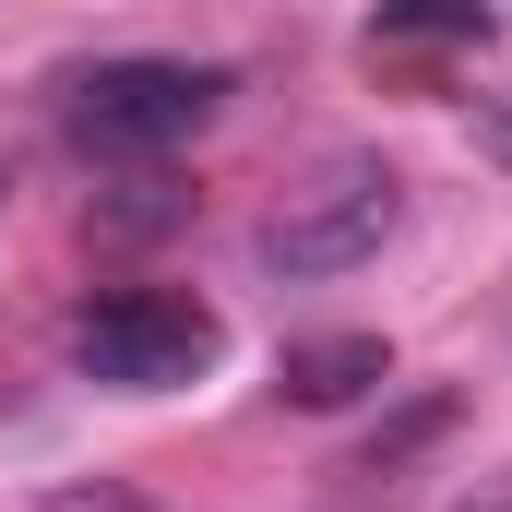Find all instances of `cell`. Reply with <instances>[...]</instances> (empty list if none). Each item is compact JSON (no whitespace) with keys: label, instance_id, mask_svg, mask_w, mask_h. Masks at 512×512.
I'll return each instance as SVG.
<instances>
[{"label":"cell","instance_id":"6da1fadb","mask_svg":"<svg viewBox=\"0 0 512 512\" xmlns=\"http://www.w3.org/2000/svg\"><path fill=\"white\" fill-rule=\"evenodd\" d=\"M405 227V179H393L382 155H334L310 191H286V215H262V274H286V286H322V274H358V262H382V239Z\"/></svg>","mask_w":512,"mask_h":512},{"label":"cell","instance_id":"7a4b0ae2","mask_svg":"<svg viewBox=\"0 0 512 512\" xmlns=\"http://www.w3.org/2000/svg\"><path fill=\"white\" fill-rule=\"evenodd\" d=\"M215 310L203 298H179V286H120V298H96L84 322H72V370L96 393H179L215 370Z\"/></svg>","mask_w":512,"mask_h":512},{"label":"cell","instance_id":"3957f363","mask_svg":"<svg viewBox=\"0 0 512 512\" xmlns=\"http://www.w3.org/2000/svg\"><path fill=\"white\" fill-rule=\"evenodd\" d=\"M215 96H227V72H203V60H108V72H84L72 84V108L60 131L84 143V155H167V143H191V131L215 120Z\"/></svg>","mask_w":512,"mask_h":512},{"label":"cell","instance_id":"277c9868","mask_svg":"<svg viewBox=\"0 0 512 512\" xmlns=\"http://www.w3.org/2000/svg\"><path fill=\"white\" fill-rule=\"evenodd\" d=\"M382 382H393L382 334H298V346L274 358V393L310 405V417H334V405H358V393H382Z\"/></svg>","mask_w":512,"mask_h":512},{"label":"cell","instance_id":"5b68a950","mask_svg":"<svg viewBox=\"0 0 512 512\" xmlns=\"http://www.w3.org/2000/svg\"><path fill=\"white\" fill-rule=\"evenodd\" d=\"M489 0H382L370 24H358V60L393 72V60H453V48H489Z\"/></svg>","mask_w":512,"mask_h":512},{"label":"cell","instance_id":"8992f818","mask_svg":"<svg viewBox=\"0 0 512 512\" xmlns=\"http://www.w3.org/2000/svg\"><path fill=\"white\" fill-rule=\"evenodd\" d=\"M441 429H453V393H417V405H393L382 429L358 441V477H393V465H405V453H429Z\"/></svg>","mask_w":512,"mask_h":512},{"label":"cell","instance_id":"52a82bcc","mask_svg":"<svg viewBox=\"0 0 512 512\" xmlns=\"http://www.w3.org/2000/svg\"><path fill=\"white\" fill-rule=\"evenodd\" d=\"M36 512H155V501H143L131 477H84V489H48Z\"/></svg>","mask_w":512,"mask_h":512},{"label":"cell","instance_id":"ba28073f","mask_svg":"<svg viewBox=\"0 0 512 512\" xmlns=\"http://www.w3.org/2000/svg\"><path fill=\"white\" fill-rule=\"evenodd\" d=\"M477 155L512 179V96H489V108H477Z\"/></svg>","mask_w":512,"mask_h":512},{"label":"cell","instance_id":"9c48e42d","mask_svg":"<svg viewBox=\"0 0 512 512\" xmlns=\"http://www.w3.org/2000/svg\"><path fill=\"white\" fill-rule=\"evenodd\" d=\"M453 512H512V465H501V477H477V489H465Z\"/></svg>","mask_w":512,"mask_h":512}]
</instances>
